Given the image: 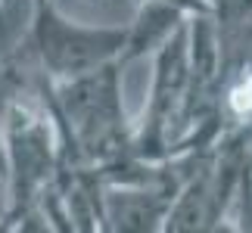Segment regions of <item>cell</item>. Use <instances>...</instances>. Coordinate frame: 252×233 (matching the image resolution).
I'll use <instances>...</instances> for the list:
<instances>
[{"mask_svg": "<svg viewBox=\"0 0 252 233\" xmlns=\"http://www.w3.org/2000/svg\"><path fill=\"white\" fill-rule=\"evenodd\" d=\"M0 180H6V140H3V118H0Z\"/></svg>", "mask_w": 252, "mask_h": 233, "instance_id": "cell-6", "label": "cell"}, {"mask_svg": "<svg viewBox=\"0 0 252 233\" xmlns=\"http://www.w3.org/2000/svg\"><path fill=\"white\" fill-rule=\"evenodd\" d=\"M6 140V218L3 230H44L37 196L60 171V134L44 100H9L0 109Z\"/></svg>", "mask_w": 252, "mask_h": 233, "instance_id": "cell-2", "label": "cell"}, {"mask_svg": "<svg viewBox=\"0 0 252 233\" xmlns=\"http://www.w3.org/2000/svg\"><path fill=\"white\" fill-rule=\"evenodd\" d=\"M122 69L125 65L112 59L72 78L41 81L37 96L60 134V165L100 168L131 152L134 118L125 112Z\"/></svg>", "mask_w": 252, "mask_h": 233, "instance_id": "cell-1", "label": "cell"}, {"mask_svg": "<svg viewBox=\"0 0 252 233\" xmlns=\"http://www.w3.org/2000/svg\"><path fill=\"white\" fill-rule=\"evenodd\" d=\"M3 218H6V180H0V230H3Z\"/></svg>", "mask_w": 252, "mask_h": 233, "instance_id": "cell-7", "label": "cell"}, {"mask_svg": "<svg viewBox=\"0 0 252 233\" xmlns=\"http://www.w3.org/2000/svg\"><path fill=\"white\" fill-rule=\"evenodd\" d=\"M190 13H184L181 6L168 3V0H137V13L128 22V34H125V47L119 62L128 65L134 59L153 56L159 50V44L178 28Z\"/></svg>", "mask_w": 252, "mask_h": 233, "instance_id": "cell-5", "label": "cell"}, {"mask_svg": "<svg viewBox=\"0 0 252 233\" xmlns=\"http://www.w3.org/2000/svg\"><path fill=\"white\" fill-rule=\"evenodd\" d=\"M184 93H187V19L153 53V81L140 118H134L131 155L147 162L174 159V140L181 128Z\"/></svg>", "mask_w": 252, "mask_h": 233, "instance_id": "cell-4", "label": "cell"}, {"mask_svg": "<svg viewBox=\"0 0 252 233\" xmlns=\"http://www.w3.org/2000/svg\"><path fill=\"white\" fill-rule=\"evenodd\" d=\"M32 47L50 81L91 72L122 56L128 25H87L69 19L53 0L32 6Z\"/></svg>", "mask_w": 252, "mask_h": 233, "instance_id": "cell-3", "label": "cell"}]
</instances>
